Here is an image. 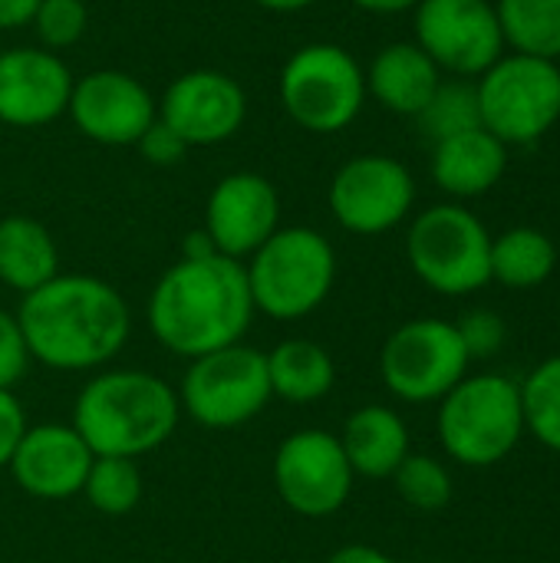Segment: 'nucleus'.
Returning <instances> with one entry per match:
<instances>
[{
    "label": "nucleus",
    "instance_id": "obj_17",
    "mask_svg": "<svg viewBox=\"0 0 560 563\" xmlns=\"http://www.w3.org/2000/svg\"><path fill=\"white\" fill-rule=\"evenodd\" d=\"M73 82L69 63L53 49H0V122L10 129H43L63 119Z\"/></svg>",
    "mask_w": 560,
    "mask_h": 563
},
{
    "label": "nucleus",
    "instance_id": "obj_6",
    "mask_svg": "<svg viewBox=\"0 0 560 563\" xmlns=\"http://www.w3.org/2000/svg\"><path fill=\"white\" fill-rule=\"evenodd\" d=\"M277 99L287 119L304 132L337 135L360 119L370 99L366 73L340 43H304L281 66Z\"/></svg>",
    "mask_w": 560,
    "mask_h": 563
},
{
    "label": "nucleus",
    "instance_id": "obj_18",
    "mask_svg": "<svg viewBox=\"0 0 560 563\" xmlns=\"http://www.w3.org/2000/svg\"><path fill=\"white\" fill-rule=\"evenodd\" d=\"M92 452L83 435L66 422H40L26 426L7 472L17 488L40 501H66L83 495Z\"/></svg>",
    "mask_w": 560,
    "mask_h": 563
},
{
    "label": "nucleus",
    "instance_id": "obj_29",
    "mask_svg": "<svg viewBox=\"0 0 560 563\" xmlns=\"http://www.w3.org/2000/svg\"><path fill=\"white\" fill-rule=\"evenodd\" d=\"M393 488L396 495L413 508V511H422V515H436V511H446L449 501H452V475L449 468L432 459V455H419V452H409L403 459V465L393 472Z\"/></svg>",
    "mask_w": 560,
    "mask_h": 563
},
{
    "label": "nucleus",
    "instance_id": "obj_2",
    "mask_svg": "<svg viewBox=\"0 0 560 563\" xmlns=\"http://www.w3.org/2000/svg\"><path fill=\"white\" fill-rule=\"evenodd\" d=\"M254 300L241 261L224 254L178 257L152 287L145 323L172 356L198 360L244 340L254 320Z\"/></svg>",
    "mask_w": 560,
    "mask_h": 563
},
{
    "label": "nucleus",
    "instance_id": "obj_25",
    "mask_svg": "<svg viewBox=\"0 0 560 563\" xmlns=\"http://www.w3.org/2000/svg\"><path fill=\"white\" fill-rule=\"evenodd\" d=\"M505 49L560 59V0H495Z\"/></svg>",
    "mask_w": 560,
    "mask_h": 563
},
{
    "label": "nucleus",
    "instance_id": "obj_8",
    "mask_svg": "<svg viewBox=\"0 0 560 563\" xmlns=\"http://www.w3.org/2000/svg\"><path fill=\"white\" fill-rule=\"evenodd\" d=\"M479 115L505 145H531L560 122V66L551 59L505 53L479 79Z\"/></svg>",
    "mask_w": 560,
    "mask_h": 563
},
{
    "label": "nucleus",
    "instance_id": "obj_28",
    "mask_svg": "<svg viewBox=\"0 0 560 563\" xmlns=\"http://www.w3.org/2000/svg\"><path fill=\"white\" fill-rule=\"evenodd\" d=\"M419 129L429 142H442L449 135L469 132L482 125L479 115V92H475V79H442L439 89L432 92V99L426 102V109L416 115Z\"/></svg>",
    "mask_w": 560,
    "mask_h": 563
},
{
    "label": "nucleus",
    "instance_id": "obj_30",
    "mask_svg": "<svg viewBox=\"0 0 560 563\" xmlns=\"http://www.w3.org/2000/svg\"><path fill=\"white\" fill-rule=\"evenodd\" d=\"M30 26L36 33V46L63 53L83 40L89 26V7L86 0H40Z\"/></svg>",
    "mask_w": 560,
    "mask_h": 563
},
{
    "label": "nucleus",
    "instance_id": "obj_26",
    "mask_svg": "<svg viewBox=\"0 0 560 563\" xmlns=\"http://www.w3.org/2000/svg\"><path fill=\"white\" fill-rule=\"evenodd\" d=\"M518 393H521L525 432L548 452L560 455V356L538 363L518 383Z\"/></svg>",
    "mask_w": 560,
    "mask_h": 563
},
{
    "label": "nucleus",
    "instance_id": "obj_31",
    "mask_svg": "<svg viewBox=\"0 0 560 563\" xmlns=\"http://www.w3.org/2000/svg\"><path fill=\"white\" fill-rule=\"evenodd\" d=\"M455 330L462 336V346H465L469 360H492L505 346V336H508L505 320L495 310H488V307L465 310L455 320Z\"/></svg>",
    "mask_w": 560,
    "mask_h": 563
},
{
    "label": "nucleus",
    "instance_id": "obj_23",
    "mask_svg": "<svg viewBox=\"0 0 560 563\" xmlns=\"http://www.w3.org/2000/svg\"><path fill=\"white\" fill-rule=\"evenodd\" d=\"M267 356V379L274 399L310 406L330 396L337 383V363L327 346L317 340H281Z\"/></svg>",
    "mask_w": 560,
    "mask_h": 563
},
{
    "label": "nucleus",
    "instance_id": "obj_4",
    "mask_svg": "<svg viewBox=\"0 0 560 563\" xmlns=\"http://www.w3.org/2000/svg\"><path fill=\"white\" fill-rule=\"evenodd\" d=\"M254 310L290 323L320 310L337 284V251L317 228H277L248 261Z\"/></svg>",
    "mask_w": 560,
    "mask_h": 563
},
{
    "label": "nucleus",
    "instance_id": "obj_35",
    "mask_svg": "<svg viewBox=\"0 0 560 563\" xmlns=\"http://www.w3.org/2000/svg\"><path fill=\"white\" fill-rule=\"evenodd\" d=\"M40 0H0V30H23L30 26Z\"/></svg>",
    "mask_w": 560,
    "mask_h": 563
},
{
    "label": "nucleus",
    "instance_id": "obj_22",
    "mask_svg": "<svg viewBox=\"0 0 560 563\" xmlns=\"http://www.w3.org/2000/svg\"><path fill=\"white\" fill-rule=\"evenodd\" d=\"M59 274V247L50 228L30 214L0 218V284L20 297Z\"/></svg>",
    "mask_w": 560,
    "mask_h": 563
},
{
    "label": "nucleus",
    "instance_id": "obj_33",
    "mask_svg": "<svg viewBox=\"0 0 560 563\" xmlns=\"http://www.w3.org/2000/svg\"><path fill=\"white\" fill-rule=\"evenodd\" d=\"M135 145H139L142 158H145L149 165H158V168L178 165V162L188 155V145L182 142V135L172 132L162 119H155Z\"/></svg>",
    "mask_w": 560,
    "mask_h": 563
},
{
    "label": "nucleus",
    "instance_id": "obj_5",
    "mask_svg": "<svg viewBox=\"0 0 560 563\" xmlns=\"http://www.w3.org/2000/svg\"><path fill=\"white\" fill-rule=\"evenodd\" d=\"M436 429L442 452L465 468L505 462L525 435L518 383L502 373L465 376L439 399Z\"/></svg>",
    "mask_w": 560,
    "mask_h": 563
},
{
    "label": "nucleus",
    "instance_id": "obj_20",
    "mask_svg": "<svg viewBox=\"0 0 560 563\" xmlns=\"http://www.w3.org/2000/svg\"><path fill=\"white\" fill-rule=\"evenodd\" d=\"M363 73L366 96L380 102L386 112L409 119H416L426 109V102L442 82V69L426 56V49L416 40L386 43L370 59V66H363Z\"/></svg>",
    "mask_w": 560,
    "mask_h": 563
},
{
    "label": "nucleus",
    "instance_id": "obj_39",
    "mask_svg": "<svg viewBox=\"0 0 560 563\" xmlns=\"http://www.w3.org/2000/svg\"><path fill=\"white\" fill-rule=\"evenodd\" d=\"M257 7L271 10V13H297V10H307L314 7L317 0H254Z\"/></svg>",
    "mask_w": 560,
    "mask_h": 563
},
{
    "label": "nucleus",
    "instance_id": "obj_7",
    "mask_svg": "<svg viewBox=\"0 0 560 563\" xmlns=\"http://www.w3.org/2000/svg\"><path fill=\"white\" fill-rule=\"evenodd\" d=\"M406 257L413 274L442 297H469L492 284V234L459 201L432 205L413 218Z\"/></svg>",
    "mask_w": 560,
    "mask_h": 563
},
{
    "label": "nucleus",
    "instance_id": "obj_37",
    "mask_svg": "<svg viewBox=\"0 0 560 563\" xmlns=\"http://www.w3.org/2000/svg\"><path fill=\"white\" fill-rule=\"evenodd\" d=\"M353 7L366 10V13H376V16H393V13H409L416 10L422 0H350Z\"/></svg>",
    "mask_w": 560,
    "mask_h": 563
},
{
    "label": "nucleus",
    "instance_id": "obj_3",
    "mask_svg": "<svg viewBox=\"0 0 560 563\" xmlns=\"http://www.w3.org/2000/svg\"><path fill=\"white\" fill-rule=\"evenodd\" d=\"M182 422L178 393L149 369L96 373L73 402V429L92 455L142 459L162 449Z\"/></svg>",
    "mask_w": 560,
    "mask_h": 563
},
{
    "label": "nucleus",
    "instance_id": "obj_27",
    "mask_svg": "<svg viewBox=\"0 0 560 563\" xmlns=\"http://www.w3.org/2000/svg\"><path fill=\"white\" fill-rule=\"evenodd\" d=\"M86 501L92 511L106 518H125L139 508L142 501V472L135 459H106L96 455L83 485Z\"/></svg>",
    "mask_w": 560,
    "mask_h": 563
},
{
    "label": "nucleus",
    "instance_id": "obj_9",
    "mask_svg": "<svg viewBox=\"0 0 560 563\" xmlns=\"http://www.w3.org/2000/svg\"><path fill=\"white\" fill-rule=\"evenodd\" d=\"M175 393L182 412H188V419L201 429H241L257 419L274 399L267 379V356L248 343L205 353L198 360H188V369Z\"/></svg>",
    "mask_w": 560,
    "mask_h": 563
},
{
    "label": "nucleus",
    "instance_id": "obj_24",
    "mask_svg": "<svg viewBox=\"0 0 560 563\" xmlns=\"http://www.w3.org/2000/svg\"><path fill=\"white\" fill-rule=\"evenodd\" d=\"M558 267L554 241L538 228H508L492 238V280L508 290H535Z\"/></svg>",
    "mask_w": 560,
    "mask_h": 563
},
{
    "label": "nucleus",
    "instance_id": "obj_11",
    "mask_svg": "<svg viewBox=\"0 0 560 563\" xmlns=\"http://www.w3.org/2000/svg\"><path fill=\"white\" fill-rule=\"evenodd\" d=\"M333 221L360 238H376L399 228L416 205L413 172L383 152H363L347 158L327 188Z\"/></svg>",
    "mask_w": 560,
    "mask_h": 563
},
{
    "label": "nucleus",
    "instance_id": "obj_38",
    "mask_svg": "<svg viewBox=\"0 0 560 563\" xmlns=\"http://www.w3.org/2000/svg\"><path fill=\"white\" fill-rule=\"evenodd\" d=\"M211 254H218L215 251V241L208 238V231L205 228H198V231H191L185 241H182V257H188V261H198V257H211Z\"/></svg>",
    "mask_w": 560,
    "mask_h": 563
},
{
    "label": "nucleus",
    "instance_id": "obj_15",
    "mask_svg": "<svg viewBox=\"0 0 560 563\" xmlns=\"http://www.w3.org/2000/svg\"><path fill=\"white\" fill-rule=\"evenodd\" d=\"M66 115L99 145H135L158 119V99L152 89L125 69H92L73 82Z\"/></svg>",
    "mask_w": 560,
    "mask_h": 563
},
{
    "label": "nucleus",
    "instance_id": "obj_36",
    "mask_svg": "<svg viewBox=\"0 0 560 563\" xmlns=\"http://www.w3.org/2000/svg\"><path fill=\"white\" fill-rule=\"evenodd\" d=\"M323 563H396L386 551L373 548V544H347L340 551H333Z\"/></svg>",
    "mask_w": 560,
    "mask_h": 563
},
{
    "label": "nucleus",
    "instance_id": "obj_16",
    "mask_svg": "<svg viewBox=\"0 0 560 563\" xmlns=\"http://www.w3.org/2000/svg\"><path fill=\"white\" fill-rule=\"evenodd\" d=\"M215 251L231 261H248L281 228V195L261 172L224 175L205 205V224Z\"/></svg>",
    "mask_w": 560,
    "mask_h": 563
},
{
    "label": "nucleus",
    "instance_id": "obj_14",
    "mask_svg": "<svg viewBox=\"0 0 560 563\" xmlns=\"http://www.w3.org/2000/svg\"><path fill=\"white\" fill-rule=\"evenodd\" d=\"M158 119L182 135L188 148L221 145L244 129L248 92L224 69H188L168 82L158 99Z\"/></svg>",
    "mask_w": 560,
    "mask_h": 563
},
{
    "label": "nucleus",
    "instance_id": "obj_34",
    "mask_svg": "<svg viewBox=\"0 0 560 563\" xmlns=\"http://www.w3.org/2000/svg\"><path fill=\"white\" fill-rule=\"evenodd\" d=\"M26 426H30L26 412H23L20 399L13 396V389H0V468L10 465Z\"/></svg>",
    "mask_w": 560,
    "mask_h": 563
},
{
    "label": "nucleus",
    "instance_id": "obj_21",
    "mask_svg": "<svg viewBox=\"0 0 560 563\" xmlns=\"http://www.w3.org/2000/svg\"><path fill=\"white\" fill-rule=\"evenodd\" d=\"M337 439L347 452L353 475L363 478H393V472L413 452L406 419L396 409L376 402L353 409Z\"/></svg>",
    "mask_w": 560,
    "mask_h": 563
},
{
    "label": "nucleus",
    "instance_id": "obj_19",
    "mask_svg": "<svg viewBox=\"0 0 560 563\" xmlns=\"http://www.w3.org/2000/svg\"><path fill=\"white\" fill-rule=\"evenodd\" d=\"M505 168H508V145L482 125L432 142V158H429L432 181L459 201L488 195L502 181Z\"/></svg>",
    "mask_w": 560,
    "mask_h": 563
},
{
    "label": "nucleus",
    "instance_id": "obj_13",
    "mask_svg": "<svg viewBox=\"0 0 560 563\" xmlns=\"http://www.w3.org/2000/svg\"><path fill=\"white\" fill-rule=\"evenodd\" d=\"M416 43L455 79H479L505 56V40L492 0H422L413 10Z\"/></svg>",
    "mask_w": 560,
    "mask_h": 563
},
{
    "label": "nucleus",
    "instance_id": "obj_10",
    "mask_svg": "<svg viewBox=\"0 0 560 563\" xmlns=\"http://www.w3.org/2000/svg\"><path fill=\"white\" fill-rule=\"evenodd\" d=\"M469 353L452 320L419 317L396 327L380 350L383 386L409 406L439 402L469 376Z\"/></svg>",
    "mask_w": 560,
    "mask_h": 563
},
{
    "label": "nucleus",
    "instance_id": "obj_32",
    "mask_svg": "<svg viewBox=\"0 0 560 563\" xmlns=\"http://www.w3.org/2000/svg\"><path fill=\"white\" fill-rule=\"evenodd\" d=\"M30 369V346L17 313L0 307V389H13Z\"/></svg>",
    "mask_w": 560,
    "mask_h": 563
},
{
    "label": "nucleus",
    "instance_id": "obj_12",
    "mask_svg": "<svg viewBox=\"0 0 560 563\" xmlns=\"http://www.w3.org/2000/svg\"><path fill=\"white\" fill-rule=\"evenodd\" d=\"M274 488L281 501L300 518H333L353 495V468L333 432L300 429L274 452Z\"/></svg>",
    "mask_w": 560,
    "mask_h": 563
},
{
    "label": "nucleus",
    "instance_id": "obj_1",
    "mask_svg": "<svg viewBox=\"0 0 560 563\" xmlns=\"http://www.w3.org/2000/svg\"><path fill=\"white\" fill-rule=\"evenodd\" d=\"M30 360L56 373H89L112 363L132 333L125 297L92 274H56L20 300Z\"/></svg>",
    "mask_w": 560,
    "mask_h": 563
}]
</instances>
